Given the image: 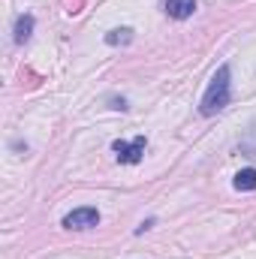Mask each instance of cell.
<instances>
[{"label": "cell", "instance_id": "5b68a950", "mask_svg": "<svg viewBox=\"0 0 256 259\" xmlns=\"http://www.w3.org/2000/svg\"><path fill=\"white\" fill-rule=\"evenodd\" d=\"M30 33H33V18L30 15H18V21H15V42L24 46L30 39Z\"/></svg>", "mask_w": 256, "mask_h": 259}, {"label": "cell", "instance_id": "3957f363", "mask_svg": "<svg viewBox=\"0 0 256 259\" xmlns=\"http://www.w3.org/2000/svg\"><path fill=\"white\" fill-rule=\"evenodd\" d=\"M112 148H115L121 163H139L142 154H145V136H136L133 142H115Z\"/></svg>", "mask_w": 256, "mask_h": 259}, {"label": "cell", "instance_id": "52a82bcc", "mask_svg": "<svg viewBox=\"0 0 256 259\" xmlns=\"http://www.w3.org/2000/svg\"><path fill=\"white\" fill-rule=\"evenodd\" d=\"M130 39H133V30H127V27H124V30H112V33L106 36L109 46H124V42H130Z\"/></svg>", "mask_w": 256, "mask_h": 259}, {"label": "cell", "instance_id": "6da1fadb", "mask_svg": "<svg viewBox=\"0 0 256 259\" xmlns=\"http://www.w3.org/2000/svg\"><path fill=\"white\" fill-rule=\"evenodd\" d=\"M226 106H229V66H220V69L214 72V78H211L205 97H202V115L211 118V115H217V112L226 109Z\"/></svg>", "mask_w": 256, "mask_h": 259}, {"label": "cell", "instance_id": "8992f818", "mask_svg": "<svg viewBox=\"0 0 256 259\" xmlns=\"http://www.w3.org/2000/svg\"><path fill=\"white\" fill-rule=\"evenodd\" d=\"M235 190H256V169H241L235 175Z\"/></svg>", "mask_w": 256, "mask_h": 259}, {"label": "cell", "instance_id": "7a4b0ae2", "mask_svg": "<svg viewBox=\"0 0 256 259\" xmlns=\"http://www.w3.org/2000/svg\"><path fill=\"white\" fill-rule=\"evenodd\" d=\"M100 223V211L97 208H75L72 214L64 217V226L66 229H91Z\"/></svg>", "mask_w": 256, "mask_h": 259}, {"label": "cell", "instance_id": "277c9868", "mask_svg": "<svg viewBox=\"0 0 256 259\" xmlns=\"http://www.w3.org/2000/svg\"><path fill=\"white\" fill-rule=\"evenodd\" d=\"M193 9H196V0H169L166 3V12L172 18H190Z\"/></svg>", "mask_w": 256, "mask_h": 259}]
</instances>
